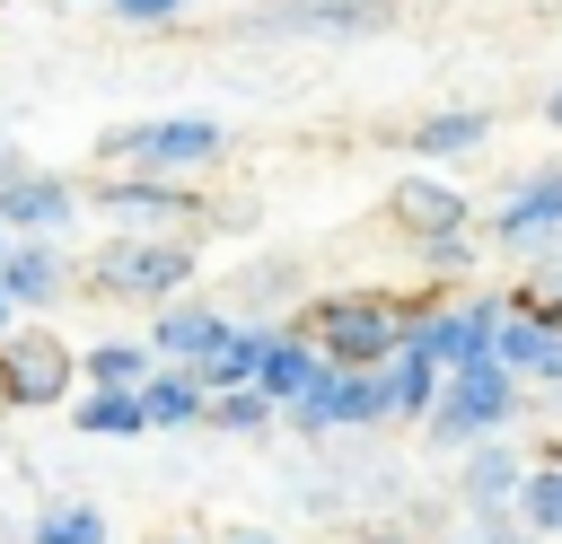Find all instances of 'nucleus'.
<instances>
[{
  "mask_svg": "<svg viewBox=\"0 0 562 544\" xmlns=\"http://www.w3.org/2000/svg\"><path fill=\"white\" fill-rule=\"evenodd\" d=\"M465 544H544V535H536L518 509H474V535H465Z\"/></svg>",
  "mask_w": 562,
  "mask_h": 544,
  "instance_id": "a878e982",
  "label": "nucleus"
},
{
  "mask_svg": "<svg viewBox=\"0 0 562 544\" xmlns=\"http://www.w3.org/2000/svg\"><path fill=\"white\" fill-rule=\"evenodd\" d=\"M492 360H501V369H518L527 386H562V333H553L544 316H527L518 298H509V316H501V342H492Z\"/></svg>",
  "mask_w": 562,
  "mask_h": 544,
  "instance_id": "f8f14e48",
  "label": "nucleus"
},
{
  "mask_svg": "<svg viewBox=\"0 0 562 544\" xmlns=\"http://www.w3.org/2000/svg\"><path fill=\"white\" fill-rule=\"evenodd\" d=\"M307 333L325 360L342 369H386L404 342H413V298H386V290H334L307 307Z\"/></svg>",
  "mask_w": 562,
  "mask_h": 544,
  "instance_id": "f257e3e1",
  "label": "nucleus"
},
{
  "mask_svg": "<svg viewBox=\"0 0 562 544\" xmlns=\"http://www.w3.org/2000/svg\"><path fill=\"white\" fill-rule=\"evenodd\" d=\"M422 263H430V272H457V281H465V263H474V237H465V228H448V237H422Z\"/></svg>",
  "mask_w": 562,
  "mask_h": 544,
  "instance_id": "bb28decb",
  "label": "nucleus"
},
{
  "mask_svg": "<svg viewBox=\"0 0 562 544\" xmlns=\"http://www.w3.org/2000/svg\"><path fill=\"white\" fill-rule=\"evenodd\" d=\"M518 518H527L544 544H562V456L527 465V483H518Z\"/></svg>",
  "mask_w": 562,
  "mask_h": 544,
  "instance_id": "5701e85b",
  "label": "nucleus"
},
{
  "mask_svg": "<svg viewBox=\"0 0 562 544\" xmlns=\"http://www.w3.org/2000/svg\"><path fill=\"white\" fill-rule=\"evenodd\" d=\"M149 421L158 430H184V421H202L211 412V386H202V369H184V360H167V369H149Z\"/></svg>",
  "mask_w": 562,
  "mask_h": 544,
  "instance_id": "aec40b11",
  "label": "nucleus"
},
{
  "mask_svg": "<svg viewBox=\"0 0 562 544\" xmlns=\"http://www.w3.org/2000/svg\"><path fill=\"white\" fill-rule=\"evenodd\" d=\"M70 421H79L88 439H140V430H158V421H149V395H140V386H88Z\"/></svg>",
  "mask_w": 562,
  "mask_h": 544,
  "instance_id": "6ab92c4d",
  "label": "nucleus"
},
{
  "mask_svg": "<svg viewBox=\"0 0 562 544\" xmlns=\"http://www.w3.org/2000/svg\"><path fill=\"white\" fill-rule=\"evenodd\" d=\"M97 211H114L123 228H193L202 219V193L184 175H105L97 184Z\"/></svg>",
  "mask_w": 562,
  "mask_h": 544,
  "instance_id": "1a4fd4ad",
  "label": "nucleus"
},
{
  "mask_svg": "<svg viewBox=\"0 0 562 544\" xmlns=\"http://www.w3.org/2000/svg\"><path fill=\"white\" fill-rule=\"evenodd\" d=\"M9 333H18V298L0 290V342H9Z\"/></svg>",
  "mask_w": 562,
  "mask_h": 544,
  "instance_id": "7c9ffc66",
  "label": "nucleus"
},
{
  "mask_svg": "<svg viewBox=\"0 0 562 544\" xmlns=\"http://www.w3.org/2000/svg\"><path fill=\"white\" fill-rule=\"evenodd\" d=\"M553 456H562V447H553Z\"/></svg>",
  "mask_w": 562,
  "mask_h": 544,
  "instance_id": "f704fd0d",
  "label": "nucleus"
},
{
  "mask_svg": "<svg viewBox=\"0 0 562 544\" xmlns=\"http://www.w3.org/2000/svg\"><path fill=\"white\" fill-rule=\"evenodd\" d=\"M386 386H395V421H430V404H439V386H448V369L422 351V342H404L395 360H386Z\"/></svg>",
  "mask_w": 562,
  "mask_h": 544,
  "instance_id": "412c9836",
  "label": "nucleus"
},
{
  "mask_svg": "<svg viewBox=\"0 0 562 544\" xmlns=\"http://www.w3.org/2000/svg\"><path fill=\"white\" fill-rule=\"evenodd\" d=\"M237 325L220 316V307H158V325H149V351L158 360H184V369H202L220 342H228Z\"/></svg>",
  "mask_w": 562,
  "mask_h": 544,
  "instance_id": "2eb2a0df",
  "label": "nucleus"
},
{
  "mask_svg": "<svg viewBox=\"0 0 562 544\" xmlns=\"http://www.w3.org/2000/svg\"><path fill=\"white\" fill-rule=\"evenodd\" d=\"M483 140H492V114H483V105H439V114H422V123H413V158H422V167L474 158Z\"/></svg>",
  "mask_w": 562,
  "mask_h": 544,
  "instance_id": "f3484780",
  "label": "nucleus"
},
{
  "mask_svg": "<svg viewBox=\"0 0 562 544\" xmlns=\"http://www.w3.org/2000/svg\"><path fill=\"white\" fill-rule=\"evenodd\" d=\"M501 316H509V298H492V290H474V298H413V342L439 369H465V360H483L501 342Z\"/></svg>",
  "mask_w": 562,
  "mask_h": 544,
  "instance_id": "423d86ee",
  "label": "nucleus"
},
{
  "mask_svg": "<svg viewBox=\"0 0 562 544\" xmlns=\"http://www.w3.org/2000/svg\"><path fill=\"white\" fill-rule=\"evenodd\" d=\"M518 404H527V377L483 351V360L448 369V386H439V404H430L422 430H430L439 447H474V439H501V430L518 421Z\"/></svg>",
  "mask_w": 562,
  "mask_h": 544,
  "instance_id": "f03ea898",
  "label": "nucleus"
},
{
  "mask_svg": "<svg viewBox=\"0 0 562 544\" xmlns=\"http://www.w3.org/2000/svg\"><path fill=\"white\" fill-rule=\"evenodd\" d=\"M70 377H79V360H70L61 333H26V325H18V333L0 342V404H9V412H44V404H61Z\"/></svg>",
  "mask_w": 562,
  "mask_h": 544,
  "instance_id": "0eeeda50",
  "label": "nucleus"
},
{
  "mask_svg": "<svg viewBox=\"0 0 562 544\" xmlns=\"http://www.w3.org/2000/svg\"><path fill=\"white\" fill-rule=\"evenodd\" d=\"M9 246H18V228H9V219H0V254H9Z\"/></svg>",
  "mask_w": 562,
  "mask_h": 544,
  "instance_id": "473e14b6",
  "label": "nucleus"
},
{
  "mask_svg": "<svg viewBox=\"0 0 562 544\" xmlns=\"http://www.w3.org/2000/svg\"><path fill=\"white\" fill-rule=\"evenodd\" d=\"M544 123H562V88H553V97H544Z\"/></svg>",
  "mask_w": 562,
  "mask_h": 544,
  "instance_id": "2f4dec72",
  "label": "nucleus"
},
{
  "mask_svg": "<svg viewBox=\"0 0 562 544\" xmlns=\"http://www.w3.org/2000/svg\"><path fill=\"white\" fill-rule=\"evenodd\" d=\"M518 483H527V456L501 447V439H474L465 465H457V500L465 509H518Z\"/></svg>",
  "mask_w": 562,
  "mask_h": 544,
  "instance_id": "ddd939ff",
  "label": "nucleus"
},
{
  "mask_svg": "<svg viewBox=\"0 0 562 544\" xmlns=\"http://www.w3.org/2000/svg\"><path fill=\"white\" fill-rule=\"evenodd\" d=\"M237 26L246 35H369L386 26V0H263Z\"/></svg>",
  "mask_w": 562,
  "mask_h": 544,
  "instance_id": "9d476101",
  "label": "nucleus"
},
{
  "mask_svg": "<svg viewBox=\"0 0 562 544\" xmlns=\"http://www.w3.org/2000/svg\"><path fill=\"white\" fill-rule=\"evenodd\" d=\"M193 281V246L184 237H105L97 263H88V290L97 298H176Z\"/></svg>",
  "mask_w": 562,
  "mask_h": 544,
  "instance_id": "20e7f679",
  "label": "nucleus"
},
{
  "mask_svg": "<svg viewBox=\"0 0 562 544\" xmlns=\"http://www.w3.org/2000/svg\"><path fill=\"white\" fill-rule=\"evenodd\" d=\"M18 175H26V158H18V140L0 132V184H18Z\"/></svg>",
  "mask_w": 562,
  "mask_h": 544,
  "instance_id": "c85d7f7f",
  "label": "nucleus"
},
{
  "mask_svg": "<svg viewBox=\"0 0 562 544\" xmlns=\"http://www.w3.org/2000/svg\"><path fill=\"white\" fill-rule=\"evenodd\" d=\"M316 377H325V351H316V333H281V325H272V342H263V369H255V386H263V395H272V404L290 412V404H299V395H307Z\"/></svg>",
  "mask_w": 562,
  "mask_h": 544,
  "instance_id": "dca6fc26",
  "label": "nucleus"
},
{
  "mask_svg": "<svg viewBox=\"0 0 562 544\" xmlns=\"http://www.w3.org/2000/svg\"><path fill=\"white\" fill-rule=\"evenodd\" d=\"M70 211H79V193L61 184V175H18V184H0V219L18 228V237H53V228H70Z\"/></svg>",
  "mask_w": 562,
  "mask_h": 544,
  "instance_id": "4468645a",
  "label": "nucleus"
},
{
  "mask_svg": "<svg viewBox=\"0 0 562 544\" xmlns=\"http://www.w3.org/2000/svg\"><path fill=\"white\" fill-rule=\"evenodd\" d=\"M220 544H281V535H263V526H237V535H220Z\"/></svg>",
  "mask_w": 562,
  "mask_h": 544,
  "instance_id": "c756f323",
  "label": "nucleus"
},
{
  "mask_svg": "<svg viewBox=\"0 0 562 544\" xmlns=\"http://www.w3.org/2000/svg\"><path fill=\"white\" fill-rule=\"evenodd\" d=\"M272 412H281V404H272L263 386H220L202 421H211V430H228V439H255V430H272Z\"/></svg>",
  "mask_w": 562,
  "mask_h": 544,
  "instance_id": "b1692460",
  "label": "nucleus"
},
{
  "mask_svg": "<svg viewBox=\"0 0 562 544\" xmlns=\"http://www.w3.org/2000/svg\"><path fill=\"white\" fill-rule=\"evenodd\" d=\"M97 149H105L114 167H140V175H193V167H211V158L228 149V132H220L211 114H158V123L105 132Z\"/></svg>",
  "mask_w": 562,
  "mask_h": 544,
  "instance_id": "7ed1b4c3",
  "label": "nucleus"
},
{
  "mask_svg": "<svg viewBox=\"0 0 562 544\" xmlns=\"http://www.w3.org/2000/svg\"><path fill=\"white\" fill-rule=\"evenodd\" d=\"M386 219H395V228L422 246V237H448V228H465V193H457L448 175H430V167H422V175H404V184L386 193Z\"/></svg>",
  "mask_w": 562,
  "mask_h": 544,
  "instance_id": "9b49d317",
  "label": "nucleus"
},
{
  "mask_svg": "<svg viewBox=\"0 0 562 544\" xmlns=\"http://www.w3.org/2000/svg\"><path fill=\"white\" fill-rule=\"evenodd\" d=\"M35 544H105V518L88 500H61V509L35 518Z\"/></svg>",
  "mask_w": 562,
  "mask_h": 544,
  "instance_id": "393cba45",
  "label": "nucleus"
},
{
  "mask_svg": "<svg viewBox=\"0 0 562 544\" xmlns=\"http://www.w3.org/2000/svg\"><path fill=\"white\" fill-rule=\"evenodd\" d=\"M149 369H158L149 342H97V351H79V377L88 386H149Z\"/></svg>",
  "mask_w": 562,
  "mask_h": 544,
  "instance_id": "4be33fe9",
  "label": "nucleus"
},
{
  "mask_svg": "<svg viewBox=\"0 0 562 544\" xmlns=\"http://www.w3.org/2000/svg\"><path fill=\"white\" fill-rule=\"evenodd\" d=\"M378 421H395V386H386V369H342V360H325V377L290 404V430H378Z\"/></svg>",
  "mask_w": 562,
  "mask_h": 544,
  "instance_id": "39448f33",
  "label": "nucleus"
},
{
  "mask_svg": "<svg viewBox=\"0 0 562 544\" xmlns=\"http://www.w3.org/2000/svg\"><path fill=\"white\" fill-rule=\"evenodd\" d=\"M61 281H70V263L53 254V237H18V246L0 254V290H9L18 307H53Z\"/></svg>",
  "mask_w": 562,
  "mask_h": 544,
  "instance_id": "a211bd4d",
  "label": "nucleus"
},
{
  "mask_svg": "<svg viewBox=\"0 0 562 544\" xmlns=\"http://www.w3.org/2000/svg\"><path fill=\"white\" fill-rule=\"evenodd\" d=\"M167 544H193V535H167Z\"/></svg>",
  "mask_w": 562,
  "mask_h": 544,
  "instance_id": "72a5a7b5",
  "label": "nucleus"
},
{
  "mask_svg": "<svg viewBox=\"0 0 562 544\" xmlns=\"http://www.w3.org/2000/svg\"><path fill=\"white\" fill-rule=\"evenodd\" d=\"M114 9H123V18H132V26H167V18H176V9H184V0H114Z\"/></svg>",
  "mask_w": 562,
  "mask_h": 544,
  "instance_id": "cd10ccee",
  "label": "nucleus"
},
{
  "mask_svg": "<svg viewBox=\"0 0 562 544\" xmlns=\"http://www.w3.org/2000/svg\"><path fill=\"white\" fill-rule=\"evenodd\" d=\"M492 237H501L509 254H553V246H562V167H527V184L501 193Z\"/></svg>",
  "mask_w": 562,
  "mask_h": 544,
  "instance_id": "6e6552de",
  "label": "nucleus"
}]
</instances>
